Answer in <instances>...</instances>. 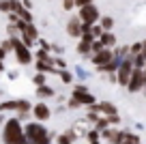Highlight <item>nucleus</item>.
I'll list each match as a JSON object with an SVG mask.
<instances>
[{
    "mask_svg": "<svg viewBox=\"0 0 146 144\" xmlns=\"http://www.w3.org/2000/svg\"><path fill=\"white\" fill-rule=\"evenodd\" d=\"M5 142L7 144H22L24 135H22V127L17 121H9L5 127Z\"/></svg>",
    "mask_w": 146,
    "mask_h": 144,
    "instance_id": "f257e3e1",
    "label": "nucleus"
},
{
    "mask_svg": "<svg viewBox=\"0 0 146 144\" xmlns=\"http://www.w3.org/2000/svg\"><path fill=\"white\" fill-rule=\"evenodd\" d=\"M26 135L30 140V144H47V133L41 125H28L26 127Z\"/></svg>",
    "mask_w": 146,
    "mask_h": 144,
    "instance_id": "f03ea898",
    "label": "nucleus"
},
{
    "mask_svg": "<svg viewBox=\"0 0 146 144\" xmlns=\"http://www.w3.org/2000/svg\"><path fill=\"white\" fill-rule=\"evenodd\" d=\"M80 19H82L84 24H95L97 19H99V11L92 5H84L82 9H80Z\"/></svg>",
    "mask_w": 146,
    "mask_h": 144,
    "instance_id": "7ed1b4c3",
    "label": "nucleus"
},
{
    "mask_svg": "<svg viewBox=\"0 0 146 144\" xmlns=\"http://www.w3.org/2000/svg\"><path fill=\"white\" fill-rule=\"evenodd\" d=\"M144 84H146V80H144V69H142V67H135V71L131 73V80H129V90H131V93H135V90H140Z\"/></svg>",
    "mask_w": 146,
    "mask_h": 144,
    "instance_id": "20e7f679",
    "label": "nucleus"
},
{
    "mask_svg": "<svg viewBox=\"0 0 146 144\" xmlns=\"http://www.w3.org/2000/svg\"><path fill=\"white\" fill-rule=\"evenodd\" d=\"M131 73H133V63L131 60H125L118 69V82L123 86H129V80H131Z\"/></svg>",
    "mask_w": 146,
    "mask_h": 144,
    "instance_id": "39448f33",
    "label": "nucleus"
},
{
    "mask_svg": "<svg viewBox=\"0 0 146 144\" xmlns=\"http://www.w3.org/2000/svg\"><path fill=\"white\" fill-rule=\"evenodd\" d=\"M13 47H15V52H17V60L19 63H24V65L30 63V52H28L19 41H13Z\"/></svg>",
    "mask_w": 146,
    "mask_h": 144,
    "instance_id": "423d86ee",
    "label": "nucleus"
},
{
    "mask_svg": "<svg viewBox=\"0 0 146 144\" xmlns=\"http://www.w3.org/2000/svg\"><path fill=\"white\" fill-rule=\"evenodd\" d=\"M80 22H82L80 17H73L71 22H69L67 30H69V35H71V37H80V32H82V28H80Z\"/></svg>",
    "mask_w": 146,
    "mask_h": 144,
    "instance_id": "0eeeda50",
    "label": "nucleus"
},
{
    "mask_svg": "<svg viewBox=\"0 0 146 144\" xmlns=\"http://www.w3.org/2000/svg\"><path fill=\"white\" fill-rule=\"evenodd\" d=\"M35 116L39 118V121H45V118H50V110H47V105H36L35 108Z\"/></svg>",
    "mask_w": 146,
    "mask_h": 144,
    "instance_id": "6e6552de",
    "label": "nucleus"
},
{
    "mask_svg": "<svg viewBox=\"0 0 146 144\" xmlns=\"http://www.w3.org/2000/svg\"><path fill=\"white\" fill-rule=\"evenodd\" d=\"M108 60H112V52H108V50H101L99 54L95 56V63L97 65H105Z\"/></svg>",
    "mask_w": 146,
    "mask_h": 144,
    "instance_id": "1a4fd4ad",
    "label": "nucleus"
},
{
    "mask_svg": "<svg viewBox=\"0 0 146 144\" xmlns=\"http://www.w3.org/2000/svg\"><path fill=\"white\" fill-rule=\"evenodd\" d=\"M97 110H101V112H105V114H110V116H112V114H116V108L112 103H108V101H103V103H99V105H95Z\"/></svg>",
    "mask_w": 146,
    "mask_h": 144,
    "instance_id": "9d476101",
    "label": "nucleus"
},
{
    "mask_svg": "<svg viewBox=\"0 0 146 144\" xmlns=\"http://www.w3.org/2000/svg\"><path fill=\"white\" fill-rule=\"evenodd\" d=\"M105 135L110 138V142H112V144H120V142H123V138H127V135L116 133V131H105Z\"/></svg>",
    "mask_w": 146,
    "mask_h": 144,
    "instance_id": "9b49d317",
    "label": "nucleus"
},
{
    "mask_svg": "<svg viewBox=\"0 0 146 144\" xmlns=\"http://www.w3.org/2000/svg\"><path fill=\"white\" fill-rule=\"evenodd\" d=\"M90 47H92V45H90V41H86V39H84L82 43H80V47H78V50H80V54H86V52H90Z\"/></svg>",
    "mask_w": 146,
    "mask_h": 144,
    "instance_id": "f8f14e48",
    "label": "nucleus"
},
{
    "mask_svg": "<svg viewBox=\"0 0 146 144\" xmlns=\"http://www.w3.org/2000/svg\"><path fill=\"white\" fill-rule=\"evenodd\" d=\"M36 93H39V97H50V95H52V88H47V86H41Z\"/></svg>",
    "mask_w": 146,
    "mask_h": 144,
    "instance_id": "ddd939ff",
    "label": "nucleus"
},
{
    "mask_svg": "<svg viewBox=\"0 0 146 144\" xmlns=\"http://www.w3.org/2000/svg\"><path fill=\"white\" fill-rule=\"evenodd\" d=\"M101 37H103V43H105V45H112V43H114V35L105 32V35H101Z\"/></svg>",
    "mask_w": 146,
    "mask_h": 144,
    "instance_id": "4468645a",
    "label": "nucleus"
},
{
    "mask_svg": "<svg viewBox=\"0 0 146 144\" xmlns=\"http://www.w3.org/2000/svg\"><path fill=\"white\" fill-rule=\"evenodd\" d=\"M0 108H2V110H15V108H17V103H15V101H7V103H2Z\"/></svg>",
    "mask_w": 146,
    "mask_h": 144,
    "instance_id": "2eb2a0df",
    "label": "nucleus"
},
{
    "mask_svg": "<svg viewBox=\"0 0 146 144\" xmlns=\"http://www.w3.org/2000/svg\"><path fill=\"white\" fill-rule=\"evenodd\" d=\"M101 24H103V28H105V30H110V28L114 26V22H112V17H103V22H101Z\"/></svg>",
    "mask_w": 146,
    "mask_h": 144,
    "instance_id": "dca6fc26",
    "label": "nucleus"
},
{
    "mask_svg": "<svg viewBox=\"0 0 146 144\" xmlns=\"http://www.w3.org/2000/svg\"><path fill=\"white\" fill-rule=\"evenodd\" d=\"M28 108H30V103H28V101H17V110H22V112H26Z\"/></svg>",
    "mask_w": 146,
    "mask_h": 144,
    "instance_id": "f3484780",
    "label": "nucleus"
},
{
    "mask_svg": "<svg viewBox=\"0 0 146 144\" xmlns=\"http://www.w3.org/2000/svg\"><path fill=\"white\" fill-rule=\"evenodd\" d=\"M92 50H95V52H101V50H103V41H101V43H99V41H95V43H92Z\"/></svg>",
    "mask_w": 146,
    "mask_h": 144,
    "instance_id": "a211bd4d",
    "label": "nucleus"
},
{
    "mask_svg": "<svg viewBox=\"0 0 146 144\" xmlns=\"http://www.w3.org/2000/svg\"><path fill=\"white\" fill-rule=\"evenodd\" d=\"M39 69H41V71H52V65H47V63H39Z\"/></svg>",
    "mask_w": 146,
    "mask_h": 144,
    "instance_id": "6ab92c4d",
    "label": "nucleus"
},
{
    "mask_svg": "<svg viewBox=\"0 0 146 144\" xmlns=\"http://www.w3.org/2000/svg\"><path fill=\"white\" fill-rule=\"evenodd\" d=\"M60 144H71V135H60Z\"/></svg>",
    "mask_w": 146,
    "mask_h": 144,
    "instance_id": "aec40b11",
    "label": "nucleus"
},
{
    "mask_svg": "<svg viewBox=\"0 0 146 144\" xmlns=\"http://www.w3.org/2000/svg\"><path fill=\"white\" fill-rule=\"evenodd\" d=\"M137 52H142V45H140V43H135V45L131 47V54H133V56H135Z\"/></svg>",
    "mask_w": 146,
    "mask_h": 144,
    "instance_id": "412c9836",
    "label": "nucleus"
},
{
    "mask_svg": "<svg viewBox=\"0 0 146 144\" xmlns=\"http://www.w3.org/2000/svg\"><path fill=\"white\" fill-rule=\"evenodd\" d=\"M125 144H137V138L135 135H127V142Z\"/></svg>",
    "mask_w": 146,
    "mask_h": 144,
    "instance_id": "4be33fe9",
    "label": "nucleus"
},
{
    "mask_svg": "<svg viewBox=\"0 0 146 144\" xmlns=\"http://www.w3.org/2000/svg\"><path fill=\"white\" fill-rule=\"evenodd\" d=\"M92 0H75V5H80V7H84V5H90Z\"/></svg>",
    "mask_w": 146,
    "mask_h": 144,
    "instance_id": "5701e85b",
    "label": "nucleus"
},
{
    "mask_svg": "<svg viewBox=\"0 0 146 144\" xmlns=\"http://www.w3.org/2000/svg\"><path fill=\"white\" fill-rule=\"evenodd\" d=\"M73 5H75V0H64V9H71Z\"/></svg>",
    "mask_w": 146,
    "mask_h": 144,
    "instance_id": "b1692460",
    "label": "nucleus"
},
{
    "mask_svg": "<svg viewBox=\"0 0 146 144\" xmlns=\"http://www.w3.org/2000/svg\"><path fill=\"white\" fill-rule=\"evenodd\" d=\"M140 54H142V56H144V58H146V41H144V43H142V52H140Z\"/></svg>",
    "mask_w": 146,
    "mask_h": 144,
    "instance_id": "393cba45",
    "label": "nucleus"
},
{
    "mask_svg": "<svg viewBox=\"0 0 146 144\" xmlns=\"http://www.w3.org/2000/svg\"><path fill=\"white\" fill-rule=\"evenodd\" d=\"M0 58H5V47H0Z\"/></svg>",
    "mask_w": 146,
    "mask_h": 144,
    "instance_id": "a878e982",
    "label": "nucleus"
},
{
    "mask_svg": "<svg viewBox=\"0 0 146 144\" xmlns=\"http://www.w3.org/2000/svg\"><path fill=\"white\" fill-rule=\"evenodd\" d=\"M0 71H2V65H0Z\"/></svg>",
    "mask_w": 146,
    "mask_h": 144,
    "instance_id": "bb28decb",
    "label": "nucleus"
}]
</instances>
